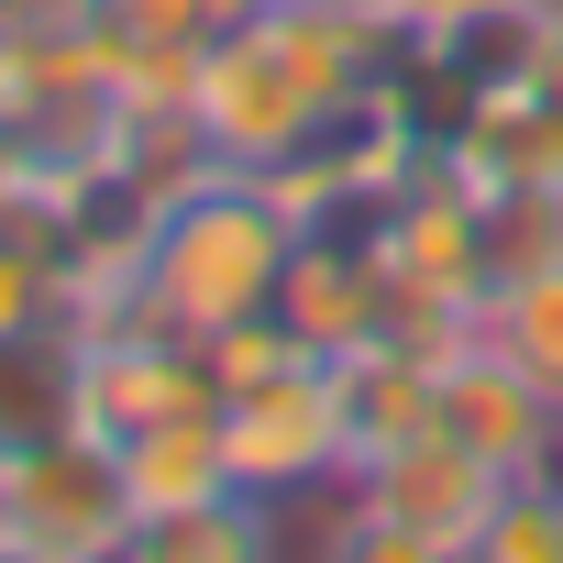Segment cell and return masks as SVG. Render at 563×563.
<instances>
[{
    "mask_svg": "<svg viewBox=\"0 0 563 563\" xmlns=\"http://www.w3.org/2000/svg\"><path fill=\"white\" fill-rule=\"evenodd\" d=\"M288 254H299V210L276 199L265 177H243V166H210L199 188H177V199L155 210L133 288H122L100 321H155V332L210 343V332L276 310Z\"/></svg>",
    "mask_w": 563,
    "mask_h": 563,
    "instance_id": "cell-1",
    "label": "cell"
},
{
    "mask_svg": "<svg viewBox=\"0 0 563 563\" xmlns=\"http://www.w3.org/2000/svg\"><path fill=\"white\" fill-rule=\"evenodd\" d=\"M133 475L100 431H56L34 453L0 464V541H34V552H78V563H122L133 541Z\"/></svg>",
    "mask_w": 563,
    "mask_h": 563,
    "instance_id": "cell-2",
    "label": "cell"
},
{
    "mask_svg": "<svg viewBox=\"0 0 563 563\" xmlns=\"http://www.w3.org/2000/svg\"><path fill=\"white\" fill-rule=\"evenodd\" d=\"M221 442H232V475L254 497H332L354 486L343 475V398H332V354H299V365H276L254 387L221 398Z\"/></svg>",
    "mask_w": 563,
    "mask_h": 563,
    "instance_id": "cell-3",
    "label": "cell"
},
{
    "mask_svg": "<svg viewBox=\"0 0 563 563\" xmlns=\"http://www.w3.org/2000/svg\"><path fill=\"white\" fill-rule=\"evenodd\" d=\"M431 420H442L453 442H475L497 475H552V464H563V409H552L497 343H475V332L431 365Z\"/></svg>",
    "mask_w": 563,
    "mask_h": 563,
    "instance_id": "cell-4",
    "label": "cell"
},
{
    "mask_svg": "<svg viewBox=\"0 0 563 563\" xmlns=\"http://www.w3.org/2000/svg\"><path fill=\"white\" fill-rule=\"evenodd\" d=\"M354 497H365L376 519H398V530H420V541L464 552V541L486 530V508L508 497V475H497L475 442H453V431L431 420V431H409L398 453H376V464L354 475Z\"/></svg>",
    "mask_w": 563,
    "mask_h": 563,
    "instance_id": "cell-5",
    "label": "cell"
},
{
    "mask_svg": "<svg viewBox=\"0 0 563 563\" xmlns=\"http://www.w3.org/2000/svg\"><path fill=\"white\" fill-rule=\"evenodd\" d=\"M442 166L475 188H563V100L541 78H497L442 122Z\"/></svg>",
    "mask_w": 563,
    "mask_h": 563,
    "instance_id": "cell-6",
    "label": "cell"
},
{
    "mask_svg": "<svg viewBox=\"0 0 563 563\" xmlns=\"http://www.w3.org/2000/svg\"><path fill=\"white\" fill-rule=\"evenodd\" d=\"M332 398H343V475H365L376 453H398L409 431H431V354L354 343V354H332Z\"/></svg>",
    "mask_w": 563,
    "mask_h": 563,
    "instance_id": "cell-7",
    "label": "cell"
},
{
    "mask_svg": "<svg viewBox=\"0 0 563 563\" xmlns=\"http://www.w3.org/2000/svg\"><path fill=\"white\" fill-rule=\"evenodd\" d=\"M122 563H288V497H199V508H155L133 519Z\"/></svg>",
    "mask_w": 563,
    "mask_h": 563,
    "instance_id": "cell-8",
    "label": "cell"
},
{
    "mask_svg": "<svg viewBox=\"0 0 563 563\" xmlns=\"http://www.w3.org/2000/svg\"><path fill=\"white\" fill-rule=\"evenodd\" d=\"M56 431H89L78 420V321H45V332L0 343V464L56 442Z\"/></svg>",
    "mask_w": 563,
    "mask_h": 563,
    "instance_id": "cell-9",
    "label": "cell"
},
{
    "mask_svg": "<svg viewBox=\"0 0 563 563\" xmlns=\"http://www.w3.org/2000/svg\"><path fill=\"white\" fill-rule=\"evenodd\" d=\"M122 453V475H133V508L155 519V508H199V497H232L243 475H232V442H221V409H177V420H155V431H133V442H111Z\"/></svg>",
    "mask_w": 563,
    "mask_h": 563,
    "instance_id": "cell-10",
    "label": "cell"
},
{
    "mask_svg": "<svg viewBox=\"0 0 563 563\" xmlns=\"http://www.w3.org/2000/svg\"><path fill=\"white\" fill-rule=\"evenodd\" d=\"M475 343H497L552 409H563V265H541V276H508V288L486 299V321H475Z\"/></svg>",
    "mask_w": 563,
    "mask_h": 563,
    "instance_id": "cell-11",
    "label": "cell"
},
{
    "mask_svg": "<svg viewBox=\"0 0 563 563\" xmlns=\"http://www.w3.org/2000/svg\"><path fill=\"white\" fill-rule=\"evenodd\" d=\"M310 563H453V552H442V541H420V530H398V519H376L354 486H332V519H321Z\"/></svg>",
    "mask_w": 563,
    "mask_h": 563,
    "instance_id": "cell-12",
    "label": "cell"
},
{
    "mask_svg": "<svg viewBox=\"0 0 563 563\" xmlns=\"http://www.w3.org/2000/svg\"><path fill=\"white\" fill-rule=\"evenodd\" d=\"M0 563H78V552H34V541H0Z\"/></svg>",
    "mask_w": 563,
    "mask_h": 563,
    "instance_id": "cell-13",
    "label": "cell"
},
{
    "mask_svg": "<svg viewBox=\"0 0 563 563\" xmlns=\"http://www.w3.org/2000/svg\"><path fill=\"white\" fill-rule=\"evenodd\" d=\"M387 12H409V23H431V12H442V0H387Z\"/></svg>",
    "mask_w": 563,
    "mask_h": 563,
    "instance_id": "cell-14",
    "label": "cell"
}]
</instances>
